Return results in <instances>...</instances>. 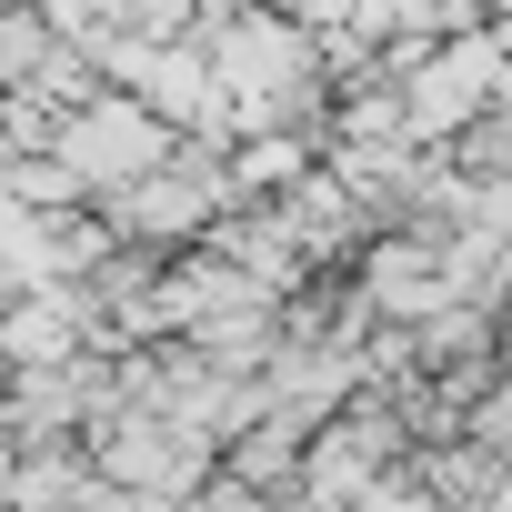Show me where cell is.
Returning <instances> with one entry per match:
<instances>
[{"label": "cell", "mask_w": 512, "mask_h": 512, "mask_svg": "<svg viewBox=\"0 0 512 512\" xmlns=\"http://www.w3.org/2000/svg\"><path fill=\"white\" fill-rule=\"evenodd\" d=\"M61 161L81 171V191H91V211H101V201L141 191L151 171H171V161H181V131H171V121H151L131 91H101L91 111H71V121H61Z\"/></svg>", "instance_id": "6da1fadb"}]
</instances>
